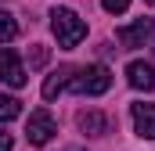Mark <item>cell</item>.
<instances>
[{
    "instance_id": "ba28073f",
    "label": "cell",
    "mask_w": 155,
    "mask_h": 151,
    "mask_svg": "<svg viewBox=\"0 0 155 151\" xmlns=\"http://www.w3.org/2000/svg\"><path fill=\"white\" fill-rule=\"evenodd\" d=\"M76 126L87 133V137H105L112 122H108V115H105V112H94V108H90V112H79V115H76Z\"/></svg>"
},
{
    "instance_id": "8992f818",
    "label": "cell",
    "mask_w": 155,
    "mask_h": 151,
    "mask_svg": "<svg viewBox=\"0 0 155 151\" xmlns=\"http://www.w3.org/2000/svg\"><path fill=\"white\" fill-rule=\"evenodd\" d=\"M126 83L134 90H155V65H148V61H130L126 65Z\"/></svg>"
},
{
    "instance_id": "8fae6325",
    "label": "cell",
    "mask_w": 155,
    "mask_h": 151,
    "mask_svg": "<svg viewBox=\"0 0 155 151\" xmlns=\"http://www.w3.org/2000/svg\"><path fill=\"white\" fill-rule=\"evenodd\" d=\"M15 36H18V22H15L7 11H0V47H4V43H11Z\"/></svg>"
},
{
    "instance_id": "4fadbf2b",
    "label": "cell",
    "mask_w": 155,
    "mask_h": 151,
    "mask_svg": "<svg viewBox=\"0 0 155 151\" xmlns=\"http://www.w3.org/2000/svg\"><path fill=\"white\" fill-rule=\"evenodd\" d=\"M101 7H105L108 14H123V11L130 7V0H101Z\"/></svg>"
},
{
    "instance_id": "30bf717a",
    "label": "cell",
    "mask_w": 155,
    "mask_h": 151,
    "mask_svg": "<svg viewBox=\"0 0 155 151\" xmlns=\"http://www.w3.org/2000/svg\"><path fill=\"white\" fill-rule=\"evenodd\" d=\"M18 115H22V101L0 94V122H11V119H18Z\"/></svg>"
},
{
    "instance_id": "6da1fadb",
    "label": "cell",
    "mask_w": 155,
    "mask_h": 151,
    "mask_svg": "<svg viewBox=\"0 0 155 151\" xmlns=\"http://www.w3.org/2000/svg\"><path fill=\"white\" fill-rule=\"evenodd\" d=\"M51 29H54L61 50H76L79 43L87 40V22L79 18L76 11H69V7H54L51 11Z\"/></svg>"
},
{
    "instance_id": "7c38bea8",
    "label": "cell",
    "mask_w": 155,
    "mask_h": 151,
    "mask_svg": "<svg viewBox=\"0 0 155 151\" xmlns=\"http://www.w3.org/2000/svg\"><path fill=\"white\" fill-rule=\"evenodd\" d=\"M29 65H33V69L47 65V47H43V43H36V47H33V54H29Z\"/></svg>"
},
{
    "instance_id": "3957f363",
    "label": "cell",
    "mask_w": 155,
    "mask_h": 151,
    "mask_svg": "<svg viewBox=\"0 0 155 151\" xmlns=\"http://www.w3.org/2000/svg\"><path fill=\"white\" fill-rule=\"evenodd\" d=\"M54 133H58V122H54V115L47 112V108L29 112V122H25V137H29V144L43 148V144H47Z\"/></svg>"
},
{
    "instance_id": "5bb4252c",
    "label": "cell",
    "mask_w": 155,
    "mask_h": 151,
    "mask_svg": "<svg viewBox=\"0 0 155 151\" xmlns=\"http://www.w3.org/2000/svg\"><path fill=\"white\" fill-rule=\"evenodd\" d=\"M15 148V140H11V133H0V151H11Z\"/></svg>"
},
{
    "instance_id": "52a82bcc",
    "label": "cell",
    "mask_w": 155,
    "mask_h": 151,
    "mask_svg": "<svg viewBox=\"0 0 155 151\" xmlns=\"http://www.w3.org/2000/svg\"><path fill=\"white\" fill-rule=\"evenodd\" d=\"M130 115H134V130H137V137L155 140V104H130Z\"/></svg>"
},
{
    "instance_id": "9c48e42d",
    "label": "cell",
    "mask_w": 155,
    "mask_h": 151,
    "mask_svg": "<svg viewBox=\"0 0 155 151\" xmlns=\"http://www.w3.org/2000/svg\"><path fill=\"white\" fill-rule=\"evenodd\" d=\"M72 72H76L72 65H65V69L51 72L47 79H43V97H47V101H54V97H58V94H61V90L69 86V79H72Z\"/></svg>"
},
{
    "instance_id": "5b68a950",
    "label": "cell",
    "mask_w": 155,
    "mask_h": 151,
    "mask_svg": "<svg viewBox=\"0 0 155 151\" xmlns=\"http://www.w3.org/2000/svg\"><path fill=\"white\" fill-rule=\"evenodd\" d=\"M152 33H155V18H137V22L123 25L116 36H119V43H123V47H141Z\"/></svg>"
},
{
    "instance_id": "9a60e30c",
    "label": "cell",
    "mask_w": 155,
    "mask_h": 151,
    "mask_svg": "<svg viewBox=\"0 0 155 151\" xmlns=\"http://www.w3.org/2000/svg\"><path fill=\"white\" fill-rule=\"evenodd\" d=\"M144 4H155V0H144Z\"/></svg>"
},
{
    "instance_id": "7a4b0ae2",
    "label": "cell",
    "mask_w": 155,
    "mask_h": 151,
    "mask_svg": "<svg viewBox=\"0 0 155 151\" xmlns=\"http://www.w3.org/2000/svg\"><path fill=\"white\" fill-rule=\"evenodd\" d=\"M112 86V72L105 65H87V69H76L72 79H69V90L72 94H87V97H97Z\"/></svg>"
},
{
    "instance_id": "277c9868",
    "label": "cell",
    "mask_w": 155,
    "mask_h": 151,
    "mask_svg": "<svg viewBox=\"0 0 155 151\" xmlns=\"http://www.w3.org/2000/svg\"><path fill=\"white\" fill-rule=\"evenodd\" d=\"M0 79L7 86H25V69H22V58L11 50V47H0Z\"/></svg>"
}]
</instances>
